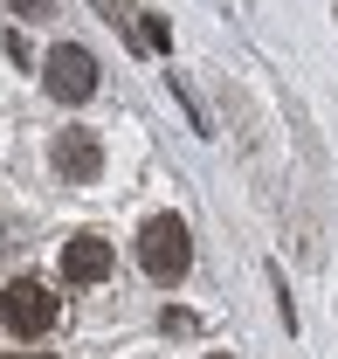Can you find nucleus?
<instances>
[{
  "mask_svg": "<svg viewBox=\"0 0 338 359\" xmlns=\"http://www.w3.org/2000/svg\"><path fill=\"white\" fill-rule=\"evenodd\" d=\"M14 14L21 21H42V14H55V0H14Z\"/></svg>",
  "mask_w": 338,
  "mask_h": 359,
  "instance_id": "7",
  "label": "nucleus"
},
{
  "mask_svg": "<svg viewBox=\"0 0 338 359\" xmlns=\"http://www.w3.org/2000/svg\"><path fill=\"white\" fill-rule=\"evenodd\" d=\"M111 276V242L104 235H69L62 242V283H104Z\"/></svg>",
  "mask_w": 338,
  "mask_h": 359,
  "instance_id": "5",
  "label": "nucleus"
},
{
  "mask_svg": "<svg viewBox=\"0 0 338 359\" xmlns=\"http://www.w3.org/2000/svg\"><path fill=\"white\" fill-rule=\"evenodd\" d=\"M97 14H104L111 28H125V42L138 48V55H166V28H159L152 14H138L131 0H97Z\"/></svg>",
  "mask_w": 338,
  "mask_h": 359,
  "instance_id": "4",
  "label": "nucleus"
},
{
  "mask_svg": "<svg viewBox=\"0 0 338 359\" xmlns=\"http://www.w3.org/2000/svg\"><path fill=\"white\" fill-rule=\"evenodd\" d=\"M194 263V235L180 215H152V222L138 228V269L152 276V283H180Z\"/></svg>",
  "mask_w": 338,
  "mask_h": 359,
  "instance_id": "1",
  "label": "nucleus"
},
{
  "mask_svg": "<svg viewBox=\"0 0 338 359\" xmlns=\"http://www.w3.org/2000/svg\"><path fill=\"white\" fill-rule=\"evenodd\" d=\"M7 359H55V353H7Z\"/></svg>",
  "mask_w": 338,
  "mask_h": 359,
  "instance_id": "8",
  "label": "nucleus"
},
{
  "mask_svg": "<svg viewBox=\"0 0 338 359\" xmlns=\"http://www.w3.org/2000/svg\"><path fill=\"white\" fill-rule=\"evenodd\" d=\"M208 359H235V353H208Z\"/></svg>",
  "mask_w": 338,
  "mask_h": 359,
  "instance_id": "9",
  "label": "nucleus"
},
{
  "mask_svg": "<svg viewBox=\"0 0 338 359\" xmlns=\"http://www.w3.org/2000/svg\"><path fill=\"white\" fill-rule=\"evenodd\" d=\"M42 83L55 104H83V97H97V55L76 42H62V48H48V62H42Z\"/></svg>",
  "mask_w": 338,
  "mask_h": 359,
  "instance_id": "3",
  "label": "nucleus"
},
{
  "mask_svg": "<svg viewBox=\"0 0 338 359\" xmlns=\"http://www.w3.org/2000/svg\"><path fill=\"white\" fill-rule=\"evenodd\" d=\"M55 173L76 180V187H90V180L104 173V145H97V132H62V138H55Z\"/></svg>",
  "mask_w": 338,
  "mask_h": 359,
  "instance_id": "6",
  "label": "nucleus"
},
{
  "mask_svg": "<svg viewBox=\"0 0 338 359\" xmlns=\"http://www.w3.org/2000/svg\"><path fill=\"white\" fill-rule=\"evenodd\" d=\"M55 318H62V297H55L48 283H35V276H14V283L0 290V325L21 332V339H42Z\"/></svg>",
  "mask_w": 338,
  "mask_h": 359,
  "instance_id": "2",
  "label": "nucleus"
}]
</instances>
